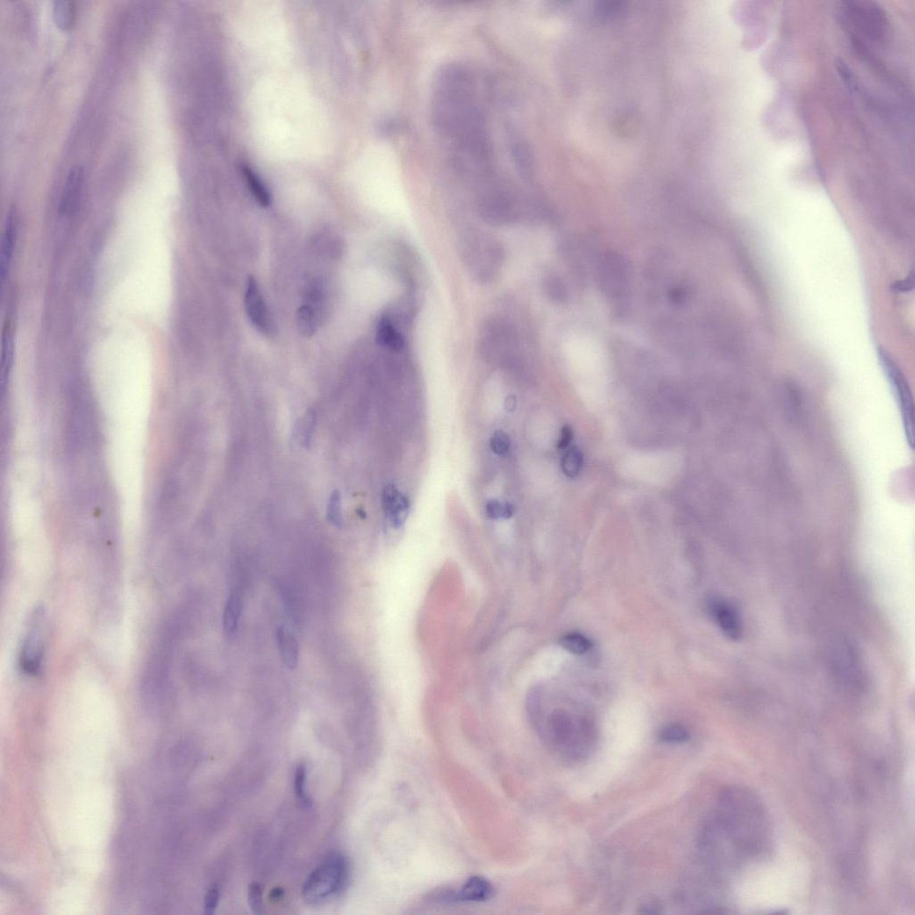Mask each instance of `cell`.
Here are the masks:
<instances>
[{
	"instance_id": "obj_23",
	"label": "cell",
	"mask_w": 915,
	"mask_h": 915,
	"mask_svg": "<svg viewBox=\"0 0 915 915\" xmlns=\"http://www.w3.org/2000/svg\"><path fill=\"white\" fill-rule=\"evenodd\" d=\"M490 449L495 455L504 457L511 450V441L510 436L504 430H495L489 441Z\"/></svg>"
},
{
	"instance_id": "obj_28",
	"label": "cell",
	"mask_w": 915,
	"mask_h": 915,
	"mask_svg": "<svg viewBox=\"0 0 915 915\" xmlns=\"http://www.w3.org/2000/svg\"><path fill=\"white\" fill-rule=\"evenodd\" d=\"M311 429L312 421L311 417L302 419L300 424L298 425L297 429H296V436H297L301 443H308L309 438H311Z\"/></svg>"
},
{
	"instance_id": "obj_2",
	"label": "cell",
	"mask_w": 915,
	"mask_h": 915,
	"mask_svg": "<svg viewBox=\"0 0 915 915\" xmlns=\"http://www.w3.org/2000/svg\"><path fill=\"white\" fill-rule=\"evenodd\" d=\"M511 318L492 316L484 321L478 336V349L488 362L505 367L518 366L524 338Z\"/></svg>"
},
{
	"instance_id": "obj_15",
	"label": "cell",
	"mask_w": 915,
	"mask_h": 915,
	"mask_svg": "<svg viewBox=\"0 0 915 915\" xmlns=\"http://www.w3.org/2000/svg\"><path fill=\"white\" fill-rule=\"evenodd\" d=\"M243 607V597L242 592L235 590L232 592L228 601H227L225 612H223V631L227 640L233 641L235 640L238 632V624L240 614H242Z\"/></svg>"
},
{
	"instance_id": "obj_30",
	"label": "cell",
	"mask_w": 915,
	"mask_h": 915,
	"mask_svg": "<svg viewBox=\"0 0 915 915\" xmlns=\"http://www.w3.org/2000/svg\"><path fill=\"white\" fill-rule=\"evenodd\" d=\"M573 438L572 430L569 426H564L560 433V438L558 443L559 449H565L570 445Z\"/></svg>"
},
{
	"instance_id": "obj_14",
	"label": "cell",
	"mask_w": 915,
	"mask_h": 915,
	"mask_svg": "<svg viewBox=\"0 0 915 915\" xmlns=\"http://www.w3.org/2000/svg\"><path fill=\"white\" fill-rule=\"evenodd\" d=\"M84 181V171L81 167L71 168L62 194L60 211L67 214L74 211L78 204Z\"/></svg>"
},
{
	"instance_id": "obj_29",
	"label": "cell",
	"mask_w": 915,
	"mask_h": 915,
	"mask_svg": "<svg viewBox=\"0 0 915 915\" xmlns=\"http://www.w3.org/2000/svg\"><path fill=\"white\" fill-rule=\"evenodd\" d=\"M914 284V274L911 273L909 277L906 278V279L897 282V283L894 284L893 289H894V291H896V292H907L913 290Z\"/></svg>"
},
{
	"instance_id": "obj_4",
	"label": "cell",
	"mask_w": 915,
	"mask_h": 915,
	"mask_svg": "<svg viewBox=\"0 0 915 915\" xmlns=\"http://www.w3.org/2000/svg\"><path fill=\"white\" fill-rule=\"evenodd\" d=\"M348 865L342 854L333 853L311 872L302 887L305 903L318 904L338 894L345 887Z\"/></svg>"
},
{
	"instance_id": "obj_1",
	"label": "cell",
	"mask_w": 915,
	"mask_h": 915,
	"mask_svg": "<svg viewBox=\"0 0 915 915\" xmlns=\"http://www.w3.org/2000/svg\"><path fill=\"white\" fill-rule=\"evenodd\" d=\"M772 833L761 798L748 787L721 791L698 838L704 862L717 872H729L768 850Z\"/></svg>"
},
{
	"instance_id": "obj_18",
	"label": "cell",
	"mask_w": 915,
	"mask_h": 915,
	"mask_svg": "<svg viewBox=\"0 0 915 915\" xmlns=\"http://www.w3.org/2000/svg\"><path fill=\"white\" fill-rule=\"evenodd\" d=\"M243 174L247 184L249 185L251 194L256 199V201L259 202V204L265 208L270 207L272 203V196L266 185L261 181L259 175L247 166L243 167Z\"/></svg>"
},
{
	"instance_id": "obj_17",
	"label": "cell",
	"mask_w": 915,
	"mask_h": 915,
	"mask_svg": "<svg viewBox=\"0 0 915 915\" xmlns=\"http://www.w3.org/2000/svg\"><path fill=\"white\" fill-rule=\"evenodd\" d=\"M53 17L56 26L64 32L74 28L77 18V5L74 1L57 0L53 4Z\"/></svg>"
},
{
	"instance_id": "obj_8",
	"label": "cell",
	"mask_w": 915,
	"mask_h": 915,
	"mask_svg": "<svg viewBox=\"0 0 915 915\" xmlns=\"http://www.w3.org/2000/svg\"><path fill=\"white\" fill-rule=\"evenodd\" d=\"M324 314V292L318 283L309 287L304 302L297 311L296 322L302 336H314L321 325Z\"/></svg>"
},
{
	"instance_id": "obj_22",
	"label": "cell",
	"mask_w": 915,
	"mask_h": 915,
	"mask_svg": "<svg viewBox=\"0 0 915 915\" xmlns=\"http://www.w3.org/2000/svg\"><path fill=\"white\" fill-rule=\"evenodd\" d=\"M660 742L669 744H682L689 739V732L682 725L670 724L663 728L659 733Z\"/></svg>"
},
{
	"instance_id": "obj_25",
	"label": "cell",
	"mask_w": 915,
	"mask_h": 915,
	"mask_svg": "<svg viewBox=\"0 0 915 915\" xmlns=\"http://www.w3.org/2000/svg\"><path fill=\"white\" fill-rule=\"evenodd\" d=\"M263 889L260 883L253 882L248 890V900L253 913L260 914L263 910Z\"/></svg>"
},
{
	"instance_id": "obj_5",
	"label": "cell",
	"mask_w": 915,
	"mask_h": 915,
	"mask_svg": "<svg viewBox=\"0 0 915 915\" xmlns=\"http://www.w3.org/2000/svg\"><path fill=\"white\" fill-rule=\"evenodd\" d=\"M879 360L882 370L889 379L891 391L896 399L897 407L902 417L904 432L911 448H914V399L909 385L902 371L897 367L895 361L889 354L882 348H879Z\"/></svg>"
},
{
	"instance_id": "obj_27",
	"label": "cell",
	"mask_w": 915,
	"mask_h": 915,
	"mask_svg": "<svg viewBox=\"0 0 915 915\" xmlns=\"http://www.w3.org/2000/svg\"><path fill=\"white\" fill-rule=\"evenodd\" d=\"M219 897V890L216 887H213L208 891L204 899L205 914H213L215 913L218 906Z\"/></svg>"
},
{
	"instance_id": "obj_6",
	"label": "cell",
	"mask_w": 915,
	"mask_h": 915,
	"mask_svg": "<svg viewBox=\"0 0 915 915\" xmlns=\"http://www.w3.org/2000/svg\"><path fill=\"white\" fill-rule=\"evenodd\" d=\"M45 656V612L37 608L30 616L19 653L20 669L26 675L36 676L43 668Z\"/></svg>"
},
{
	"instance_id": "obj_26",
	"label": "cell",
	"mask_w": 915,
	"mask_h": 915,
	"mask_svg": "<svg viewBox=\"0 0 915 915\" xmlns=\"http://www.w3.org/2000/svg\"><path fill=\"white\" fill-rule=\"evenodd\" d=\"M484 511H486V514L489 518H502L504 514V501L501 502L494 498L489 499L484 504Z\"/></svg>"
},
{
	"instance_id": "obj_33",
	"label": "cell",
	"mask_w": 915,
	"mask_h": 915,
	"mask_svg": "<svg viewBox=\"0 0 915 915\" xmlns=\"http://www.w3.org/2000/svg\"><path fill=\"white\" fill-rule=\"evenodd\" d=\"M284 889H280V887H274L270 893L271 899L273 901L280 900L284 897Z\"/></svg>"
},
{
	"instance_id": "obj_20",
	"label": "cell",
	"mask_w": 915,
	"mask_h": 915,
	"mask_svg": "<svg viewBox=\"0 0 915 915\" xmlns=\"http://www.w3.org/2000/svg\"><path fill=\"white\" fill-rule=\"evenodd\" d=\"M584 463L582 452L577 447L567 450L562 459V470L569 477H575L580 474Z\"/></svg>"
},
{
	"instance_id": "obj_11",
	"label": "cell",
	"mask_w": 915,
	"mask_h": 915,
	"mask_svg": "<svg viewBox=\"0 0 915 915\" xmlns=\"http://www.w3.org/2000/svg\"><path fill=\"white\" fill-rule=\"evenodd\" d=\"M710 611L725 636L733 641L741 638V619L731 604L723 600L714 599L711 601Z\"/></svg>"
},
{
	"instance_id": "obj_10",
	"label": "cell",
	"mask_w": 915,
	"mask_h": 915,
	"mask_svg": "<svg viewBox=\"0 0 915 915\" xmlns=\"http://www.w3.org/2000/svg\"><path fill=\"white\" fill-rule=\"evenodd\" d=\"M382 504L392 527L400 528L407 518L409 508L408 497L401 494L394 484L389 483L384 487Z\"/></svg>"
},
{
	"instance_id": "obj_32",
	"label": "cell",
	"mask_w": 915,
	"mask_h": 915,
	"mask_svg": "<svg viewBox=\"0 0 915 915\" xmlns=\"http://www.w3.org/2000/svg\"><path fill=\"white\" fill-rule=\"evenodd\" d=\"M659 908H660V907H659L658 906H657V904H653V903H651V904H650V903H649V904H645V906H643L641 907V909H642V910H645V911H641V913H644V914H658V913H659V911H656V909H659Z\"/></svg>"
},
{
	"instance_id": "obj_13",
	"label": "cell",
	"mask_w": 915,
	"mask_h": 915,
	"mask_svg": "<svg viewBox=\"0 0 915 915\" xmlns=\"http://www.w3.org/2000/svg\"><path fill=\"white\" fill-rule=\"evenodd\" d=\"M17 233H18V218L15 209H11L6 218L4 235H3L1 259H0V277L2 283H4L11 267Z\"/></svg>"
},
{
	"instance_id": "obj_24",
	"label": "cell",
	"mask_w": 915,
	"mask_h": 915,
	"mask_svg": "<svg viewBox=\"0 0 915 915\" xmlns=\"http://www.w3.org/2000/svg\"><path fill=\"white\" fill-rule=\"evenodd\" d=\"M328 519L335 527L340 528L343 523L342 500L338 492H333L328 504Z\"/></svg>"
},
{
	"instance_id": "obj_19",
	"label": "cell",
	"mask_w": 915,
	"mask_h": 915,
	"mask_svg": "<svg viewBox=\"0 0 915 915\" xmlns=\"http://www.w3.org/2000/svg\"><path fill=\"white\" fill-rule=\"evenodd\" d=\"M294 789L296 798L301 806L311 808L312 801L307 792V770L304 765L296 767L294 776Z\"/></svg>"
},
{
	"instance_id": "obj_16",
	"label": "cell",
	"mask_w": 915,
	"mask_h": 915,
	"mask_svg": "<svg viewBox=\"0 0 915 915\" xmlns=\"http://www.w3.org/2000/svg\"><path fill=\"white\" fill-rule=\"evenodd\" d=\"M278 648L282 660L289 669L294 670L298 666L299 645L295 636L288 629L281 627L277 631Z\"/></svg>"
},
{
	"instance_id": "obj_31",
	"label": "cell",
	"mask_w": 915,
	"mask_h": 915,
	"mask_svg": "<svg viewBox=\"0 0 915 915\" xmlns=\"http://www.w3.org/2000/svg\"><path fill=\"white\" fill-rule=\"evenodd\" d=\"M517 405H518V401H517V399H516V397L514 396V395H510V396H508L506 399H505L504 407L506 408L507 411H514L516 407H517Z\"/></svg>"
},
{
	"instance_id": "obj_9",
	"label": "cell",
	"mask_w": 915,
	"mask_h": 915,
	"mask_svg": "<svg viewBox=\"0 0 915 915\" xmlns=\"http://www.w3.org/2000/svg\"><path fill=\"white\" fill-rule=\"evenodd\" d=\"M493 895V886L488 880L481 877H472L467 880L460 889L450 892L440 893L438 899L443 902L478 903L489 900Z\"/></svg>"
},
{
	"instance_id": "obj_3",
	"label": "cell",
	"mask_w": 915,
	"mask_h": 915,
	"mask_svg": "<svg viewBox=\"0 0 915 915\" xmlns=\"http://www.w3.org/2000/svg\"><path fill=\"white\" fill-rule=\"evenodd\" d=\"M460 251L471 276L488 283L497 276L504 253L497 240L477 229H467L460 236Z\"/></svg>"
},
{
	"instance_id": "obj_21",
	"label": "cell",
	"mask_w": 915,
	"mask_h": 915,
	"mask_svg": "<svg viewBox=\"0 0 915 915\" xmlns=\"http://www.w3.org/2000/svg\"><path fill=\"white\" fill-rule=\"evenodd\" d=\"M560 644L574 655H584L589 651L592 646L589 639L579 633H570L563 636L560 640Z\"/></svg>"
},
{
	"instance_id": "obj_12",
	"label": "cell",
	"mask_w": 915,
	"mask_h": 915,
	"mask_svg": "<svg viewBox=\"0 0 915 915\" xmlns=\"http://www.w3.org/2000/svg\"><path fill=\"white\" fill-rule=\"evenodd\" d=\"M376 340L382 348L394 353H400L405 345L404 335L388 313H384L378 320Z\"/></svg>"
},
{
	"instance_id": "obj_7",
	"label": "cell",
	"mask_w": 915,
	"mask_h": 915,
	"mask_svg": "<svg viewBox=\"0 0 915 915\" xmlns=\"http://www.w3.org/2000/svg\"><path fill=\"white\" fill-rule=\"evenodd\" d=\"M244 305L248 318L257 332L267 337L276 335V323L255 277H250L247 281Z\"/></svg>"
}]
</instances>
